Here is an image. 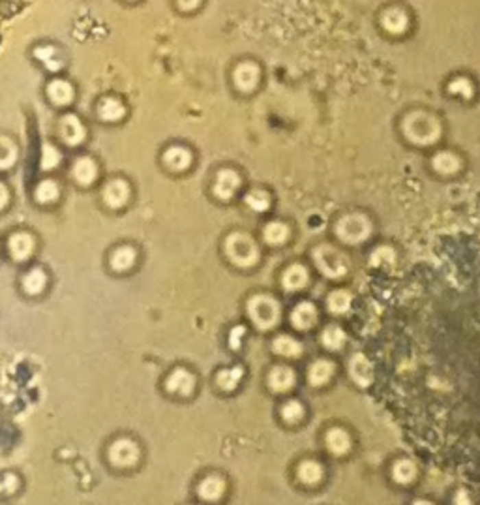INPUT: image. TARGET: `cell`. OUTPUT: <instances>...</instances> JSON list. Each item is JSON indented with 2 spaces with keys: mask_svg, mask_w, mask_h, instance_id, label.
Here are the masks:
<instances>
[{
  "mask_svg": "<svg viewBox=\"0 0 480 505\" xmlns=\"http://www.w3.org/2000/svg\"><path fill=\"white\" fill-rule=\"evenodd\" d=\"M298 479L306 484H317L323 479V466L315 460H306L298 466Z\"/></svg>",
  "mask_w": 480,
  "mask_h": 505,
  "instance_id": "36",
  "label": "cell"
},
{
  "mask_svg": "<svg viewBox=\"0 0 480 505\" xmlns=\"http://www.w3.org/2000/svg\"><path fill=\"white\" fill-rule=\"evenodd\" d=\"M106 456L107 462L111 464L115 470H132L141 460V447L135 440L122 436L109 443Z\"/></svg>",
  "mask_w": 480,
  "mask_h": 505,
  "instance_id": "2",
  "label": "cell"
},
{
  "mask_svg": "<svg viewBox=\"0 0 480 505\" xmlns=\"http://www.w3.org/2000/svg\"><path fill=\"white\" fill-rule=\"evenodd\" d=\"M57 137L64 147L79 149L81 145H85L86 137H88V128L77 113L66 111L57 121Z\"/></svg>",
  "mask_w": 480,
  "mask_h": 505,
  "instance_id": "5",
  "label": "cell"
},
{
  "mask_svg": "<svg viewBox=\"0 0 480 505\" xmlns=\"http://www.w3.org/2000/svg\"><path fill=\"white\" fill-rule=\"evenodd\" d=\"M259 78H261V71H259V66L254 62H240L235 66L233 83L242 93L255 91L259 85Z\"/></svg>",
  "mask_w": 480,
  "mask_h": 505,
  "instance_id": "17",
  "label": "cell"
},
{
  "mask_svg": "<svg viewBox=\"0 0 480 505\" xmlns=\"http://www.w3.org/2000/svg\"><path fill=\"white\" fill-rule=\"evenodd\" d=\"M431 167L441 173V175H452L456 173L461 167V162L459 158L454 154V152H448V150H443V152H437L433 160H431Z\"/></svg>",
  "mask_w": 480,
  "mask_h": 505,
  "instance_id": "30",
  "label": "cell"
},
{
  "mask_svg": "<svg viewBox=\"0 0 480 505\" xmlns=\"http://www.w3.org/2000/svg\"><path fill=\"white\" fill-rule=\"evenodd\" d=\"M199 496L206 502H216L226 492V481L219 475H206L197 486Z\"/></svg>",
  "mask_w": 480,
  "mask_h": 505,
  "instance_id": "28",
  "label": "cell"
},
{
  "mask_svg": "<svg viewBox=\"0 0 480 505\" xmlns=\"http://www.w3.org/2000/svg\"><path fill=\"white\" fill-rule=\"evenodd\" d=\"M334 374V364L331 361H325V359H321V361H315V363L311 364L310 371H308V379H310L311 385H319L326 384L328 379L332 377Z\"/></svg>",
  "mask_w": 480,
  "mask_h": 505,
  "instance_id": "31",
  "label": "cell"
},
{
  "mask_svg": "<svg viewBox=\"0 0 480 505\" xmlns=\"http://www.w3.org/2000/svg\"><path fill=\"white\" fill-rule=\"evenodd\" d=\"M349 376L360 387H366V385L372 384V379H374V366L368 361L366 355L357 353V355L349 359Z\"/></svg>",
  "mask_w": 480,
  "mask_h": 505,
  "instance_id": "21",
  "label": "cell"
},
{
  "mask_svg": "<svg viewBox=\"0 0 480 505\" xmlns=\"http://www.w3.org/2000/svg\"><path fill=\"white\" fill-rule=\"evenodd\" d=\"M280 413H282L283 421H287L291 425H295V423H298V421L304 417V408L298 400H289V402H285V404L282 406V412Z\"/></svg>",
  "mask_w": 480,
  "mask_h": 505,
  "instance_id": "43",
  "label": "cell"
},
{
  "mask_svg": "<svg viewBox=\"0 0 480 505\" xmlns=\"http://www.w3.org/2000/svg\"><path fill=\"white\" fill-rule=\"evenodd\" d=\"M99 200L109 211H122L132 201V185L126 177L107 178L99 190Z\"/></svg>",
  "mask_w": 480,
  "mask_h": 505,
  "instance_id": "8",
  "label": "cell"
},
{
  "mask_svg": "<svg viewBox=\"0 0 480 505\" xmlns=\"http://www.w3.org/2000/svg\"><path fill=\"white\" fill-rule=\"evenodd\" d=\"M226 254L237 267H252L259 261V248L246 233H231L226 241Z\"/></svg>",
  "mask_w": 480,
  "mask_h": 505,
  "instance_id": "4",
  "label": "cell"
},
{
  "mask_svg": "<svg viewBox=\"0 0 480 505\" xmlns=\"http://www.w3.org/2000/svg\"><path fill=\"white\" fill-rule=\"evenodd\" d=\"M403 135L415 145L428 147L439 141L441 137V124L433 115L426 111H413L403 119Z\"/></svg>",
  "mask_w": 480,
  "mask_h": 505,
  "instance_id": "1",
  "label": "cell"
},
{
  "mask_svg": "<svg viewBox=\"0 0 480 505\" xmlns=\"http://www.w3.org/2000/svg\"><path fill=\"white\" fill-rule=\"evenodd\" d=\"M383 29L390 32V34H403L407 27H409V17L403 12L402 8H389L385 14L381 15Z\"/></svg>",
  "mask_w": 480,
  "mask_h": 505,
  "instance_id": "23",
  "label": "cell"
},
{
  "mask_svg": "<svg viewBox=\"0 0 480 505\" xmlns=\"http://www.w3.org/2000/svg\"><path fill=\"white\" fill-rule=\"evenodd\" d=\"M75 86L70 79L55 75L45 83V98L51 106L64 109V107H70L75 102Z\"/></svg>",
  "mask_w": 480,
  "mask_h": 505,
  "instance_id": "11",
  "label": "cell"
},
{
  "mask_svg": "<svg viewBox=\"0 0 480 505\" xmlns=\"http://www.w3.org/2000/svg\"><path fill=\"white\" fill-rule=\"evenodd\" d=\"M62 150L57 143L53 141H43L42 149H40V169L43 173H51L55 171L58 165L62 164Z\"/></svg>",
  "mask_w": 480,
  "mask_h": 505,
  "instance_id": "25",
  "label": "cell"
},
{
  "mask_svg": "<svg viewBox=\"0 0 480 505\" xmlns=\"http://www.w3.org/2000/svg\"><path fill=\"white\" fill-rule=\"evenodd\" d=\"M19 486H21L19 475H15L12 471L0 473V496H12L19 491Z\"/></svg>",
  "mask_w": 480,
  "mask_h": 505,
  "instance_id": "42",
  "label": "cell"
},
{
  "mask_svg": "<svg viewBox=\"0 0 480 505\" xmlns=\"http://www.w3.org/2000/svg\"><path fill=\"white\" fill-rule=\"evenodd\" d=\"M448 93L454 94V96H461V98L469 100V98H473L475 85L467 78H456V79H452L451 83H448Z\"/></svg>",
  "mask_w": 480,
  "mask_h": 505,
  "instance_id": "40",
  "label": "cell"
},
{
  "mask_svg": "<svg viewBox=\"0 0 480 505\" xmlns=\"http://www.w3.org/2000/svg\"><path fill=\"white\" fill-rule=\"evenodd\" d=\"M60 198H62V185L53 177L40 178L32 190V200L40 207L55 205Z\"/></svg>",
  "mask_w": 480,
  "mask_h": 505,
  "instance_id": "14",
  "label": "cell"
},
{
  "mask_svg": "<svg viewBox=\"0 0 480 505\" xmlns=\"http://www.w3.org/2000/svg\"><path fill=\"white\" fill-rule=\"evenodd\" d=\"M272 348H274L276 353H280L283 357H298L302 353V344L295 340L293 336L287 335H280L278 338H274Z\"/></svg>",
  "mask_w": 480,
  "mask_h": 505,
  "instance_id": "33",
  "label": "cell"
},
{
  "mask_svg": "<svg viewBox=\"0 0 480 505\" xmlns=\"http://www.w3.org/2000/svg\"><path fill=\"white\" fill-rule=\"evenodd\" d=\"M325 443L334 455H346L349 447H351L349 434L344 428H331L325 436Z\"/></svg>",
  "mask_w": 480,
  "mask_h": 505,
  "instance_id": "29",
  "label": "cell"
},
{
  "mask_svg": "<svg viewBox=\"0 0 480 505\" xmlns=\"http://www.w3.org/2000/svg\"><path fill=\"white\" fill-rule=\"evenodd\" d=\"M96 117L104 124H120L128 117L126 102L113 94H106L96 102Z\"/></svg>",
  "mask_w": 480,
  "mask_h": 505,
  "instance_id": "13",
  "label": "cell"
},
{
  "mask_svg": "<svg viewBox=\"0 0 480 505\" xmlns=\"http://www.w3.org/2000/svg\"><path fill=\"white\" fill-rule=\"evenodd\" d=\"M32 58L42 66L43 70L49 71L53 75H57L66 68V55H64V51L58 47L57 43L43 42L34 45L32 47Z\"/></svg>",
  "mask_w": 480,
  "mask_h": 505,
  "instance_id": "10",
  "label": "cell"
},
{
  "mask_svg": "<svg viewBox=\"0 0 480 505\" xmlns=\"http://www.w3.org/2000/svg\"><path fill=\"white\" fill-rule=\"evenodd\" d=\"M248 316L257 329L274 327L280 320V305L270 295H254L248 301Z\"/></svg>",
  "mask_w": 480,
  "mask_h": 505,
  "instance_id": "7",
  "label": "cell"
},
{
  "mask_svg": "<svg viewBox=\"0 0 480 505\" xmlns=\"http://www.w3.org/2000/svg\"><path fill=\"white\" fill-rule=\"evenodd\" d=\"M240 188V175L235 169H219L216 178H214V186L212 192L221 201H227L233 198L237 190Z\"/></svg>",
  "mask_w": 480,
  "mask_h": 505,
  "instance_id": "18",
  "label": "cell"
},
{
  "mask_svg": "<svg viewBox=\"0 0 480 505\" xmlns=\"http://www.w3.org/2000/svg\"><path fill=\"white\" fill-rule=\"evenodd\" d=\"M394 250L390 248V246H379V248H375L372 252L370 263L374 265V267H385V265H394Z\"/></svg>",
  "mask_w": 480,
  "mask_h": 505,
  "instance_id": "41",
  "label": "cell"
},
{
  "mask_svg": "<svg viewBox=\"0 0 480 505\" xmlns=\"http://www.w3.org/2000/svg\"><path fill=\"white\" fill-rule=\"evenodd\" d=\"M242 376H244V371L240 366L224 368V371H219L216 374V385L221 391H233V389H237V385L240 384Z\"/></svg>",
  "mask_w": 480,
  "mask_h": 505,
  "instance_id": "32",
  "label": "cell"
},
{
  "mask_svg": "<svg viewBox=\"0 0 480 505\" xmlns=\"http://www.w3.org/2000/svg\"><path fill=\"white\" fill-rule=\"evenodd\" d=\"M122 2H126V4H135V2H139V0H122Z\"/></svg>",
  "mask_w": 480,
  "mask_h": 505,
  "instance_id": "47",
  "label": "cell"
},
{
  "mask_svg": "<svg viewBox=\"0 0 480 505\" xmlns=\"http://www.w3.org/2000/svg\"><path fill=\"white\" fill-rule=\"evenodd\" d=\"M6 246L8 254H10V257L14 259L15 263H25V261H29L30 257L34 256L38 242H36V237L30 231L19 229V231H14L12 235L8 237Z\"/></svg>",
  "mask_w": 480,
  "mask_h": 505,
  "instance_id": "12",
  "label": "cell"
},
{
  "mask_svg": "<svg viewBox=\"0 0 480 505\" xmlns=\"http://www.w3.org/2000/svg\"><path fill=\"white\" fill-rule=\"evenodd\" d=\"M336 235L346 244H360L372 235V222L366 214L349 213L336 222Z\"/></svg>",
  "mask_w": 480,
  "mask_h": 505,
  "instance_id": "3",
  "label": "cell"
},
{
  "mask_svg": "<svg viewBox=\"0 0 480 505\" xmlns=\"http://www.w3.org/2000/svg\"><path fill=\"white\" fill-rule=\"evenodd\" d=\"M70 178L79 188H91L98 183L99 164L91 154H79L70 167Z\"/></svg>",
  "mask_w": 480,
  "mask_h": 505,
  "instance_id": "9",
  "label": "cell"
},
{
  "mask_svg": "<svg viewBox=\"0 0 480 505\" xmlns=\"http://www.w3.org/2000/svg\"><path fill=\"white\" fill-rule=\"evenodd\" d=\"M311 256H313V263H315L319 272L328 278L346 277L347 270H349V261H347L346 254H341L338 248H334L331 244L317 246Z\"/></svg>",
  "mask_w": 480,
  "mask_h": 505,
  "instance_id": "6",
  "label": "cell"
},
{
  "mask_svg": "<svg viewBox=\"0 0 480 505\" xmlns=\"http://www.w3.org/2000/svg\"><path fill=\"white\" fill-rule=\"evenodd\" d=\"M10 201H12V192H10V188L4 180H0V213H4L10 205Z\"/></svg>",
  "mask_w": 480,
  "mask_h": 505,
  "instance_id": "45",
  "label": "cell"
},
{
  "mask_svg": "<svg viewBox=\"0 0 480 505\" xmlns=\"http://www.w3.org/2000/svg\"><path fill=\"white\" fill-rule=\"evenodd\" d=\"M195 376L191 374L188 368L178 366L171 372L169 376L165 377V391L171 395H177V397H190L191 392L195 391Z\"/></svg>",
  "mask_w": 480,
  "mask_h": 505,
  "instance_id": "15",
  "label": "cell"
},
{
  "mask_svg": "<svg viewBox=\"0 0 480 505\" xmlns=\"http://www.w3.org/2000/svg\"><path fill=\"white\" fill-rule=\"evenodd\" d=\"M246 205L254 211V213H265L270 207V196L265 190L255 188L246 196Z\"/></svg>",
  "mask_w": 480,
  "mask_h": 505,
  "instance_id": "39",
  "label": "cell"
},
{
  "mask_svg": "<svg viewBox=\"0 0 480 505\" xmlns=\"http://www.w3.org/2000/svg\"><path fill=\"white\" fill-rule=\"evenodd\" d=\"M137 248H134L132 244H120L109 254V267L115 272H128V270L134 269V265L137 263Z\"/></svg>",
  "mask_w": 480,
  "mask_h": 505,
  "instance_id": "20",
  "label": "cell"
},
{
  "mask_svg": "<svg viewBox=\"0 0 480 505\" xmlns=\"http://www.w3.org/2000/svg\"><path fill=\"white\" fill-rule=\"evenodd\" d=\"M392 477L400 484H409L417 477V466L409 458H402L392 466Z\"/></svg>",
  "mask_w": 480,
  "mask_h": 505,
  "instance_id": "34",
  "label": "cell"
},
{
  "mask_svg": "<svg viewBox=\"0 0 480 505\" xmlns=\"http://www.w3.org/2000/svg\"><path fill=\"white\" fill-rule=\"evenodd\" d=\"M244 331H246V329L242 327V325H239V327H235L233 331H231V335H229V344H231V348L233 349L240 348V342L244 338Z\"/></svg>",
  "mask_w": 480,
  "mask_h": 505,
  "instance_id": "46",
  "label": "cell"
},
{
  "mask_svg": "<svg viewBox=\"0 0 480 505\" xmlns=\"http://www.w3.org/2000/svg\"><path fill=\"white\" fill-rule=\"evenodd\" d=\"M193 154L188 147L184 145H169L162 152V164L173 173H184L191 167Z\"/></svg>",
  "mask_w": 480,
  "mask_h": 505,
  "instance_id": "16",
  "label": "cell"
},
{
  "mask_svg": "<svg viewBox=\"0 0 480 505\" xmlns=\"http://www.w3.org/2000/svg\"><path fill=\"white\" fill-rule=\"evenodd\" d=\"M308 282H310L308 270H306V267L300 263L291 265L289 269L285 270L282 277V284L287 292H298V290H302Z\"/></svg>",
  "mask_w": 480,
  "mask_h": 505,
  "instance_id": "26",
  "label": "cell"
},
{
  "mask_svg": "<svg viewBox=\"0 0 480 505\" xmlns=\"http://www.w3.org/2000/svg\"><path fill=\"white\" fill-rule=\"evenodd\" d=\"M47 285H49V277L43 267H30L21 278V290L27 297L42 295L47 290Z\"/></svg>",
  "mask_w": 480,
  "mask_h": 505,
  "instance_id": "19",
  "label": "cell"
},
{
  "mask_svg": "<svg viewBox=\"0 0 480 505\" xmlns=\"http://www.w3.org/2000/svg\"><path fill=\"white\" fill-rule=\"evenodd\" d=\"M19 162V145L12 135L0 134V173L12 171Z\"/></svg>",
  "mask_w": 480,
  "mask_h": 505,
  "instance_id": "22",
  "label": "cell"
},
{
  "mask_svg": "<svg viewBox=\"0 0 480 505\" xmlns=\"http://www.w3.org/2000/svg\"><path fill=\"white\" fill-rule=\"evenodd\" d=\"M317 321V308L311 305V303H298L293 312H291V323L297 329L304 331V329H310L315 325Z\"/></svg>",
  "mask_w": 480,
  "mask_h": 505,
  "instance_id": "24",
  "label": "cell"
},
{
  "mask_svg": "<svg viewBox=\"0 0 480 505\" xmlns=\"http://www.w3.org/2000/svg\"><path fill=\"white\" fill-rule=\"evenodd\" d=\"M203 0H175V6L184 12V14H190V12H195L199 6H201Z\"/></svg>",
  "mask_w": 480,
  "mask_h": 505,
  "instance_id": "44",
  "label": "cell"
},
{
  "mask_svg": "<svg viewBox=\"0 0 480 505\" xmlns=\"http://www.w3.org/2000/svg\"><path fill=\"white\" fill-rule=\"evenodd\" d=\"M295 379H297V376L291 368H287V366H274L269 374V387L276 392H285L295 385Z\"/></svg>",
  "mask_w": 480,
  "mask_h": 505,
  "instance_id": "27",
  "label": "cell"
},
{
  "mask_svg": "<svg viewBox=\"0 0 480 505\" xmlns=\"http://www.w3.org/2000/svg\"><path fill=\"white\" fill-rule=\"evenodd\" d=\"M351 293L346 290H336L328 295L326 299V306L332 314H346L351 308Z\"/></svg>",
  "mask_w": 480,
  "mask_h": 505,
  "instance_id": "37",
  "label": "cell"
},
{
  "mask_svg": "<svg viewBox=\"0 0 480 505\" xmlns=\"http://www.w3.org/2000/svg\"><path fill=\"white\" fill-rule=\"evenodd\" d=\"M346 340H347L346 333H344V329L338 327V325H328V327L323 331V335H321L323 346H325L326 349H331V351H336V349L344 348Z\"/></svg>",
  "mask_w": 480,
  "mask_h": 505,
  "instance_id": "35",
  "label": "cell"
},
{
  "mask_svg": "<svg viewBox=\"0 0 480 505\" xmlns=\"http://www.w3.org/2000/svg\"><path fill=\"white\" fill-rule=\"evenodd\" d=\"M263 237L269 244H283L289 237V228L283 222H269L263 231Z\"/></svg>",
  "mask_w": 480,
  "mask_h": 505,
  "instance_id": "38",
  "label": "cell"
}]
</instances>
